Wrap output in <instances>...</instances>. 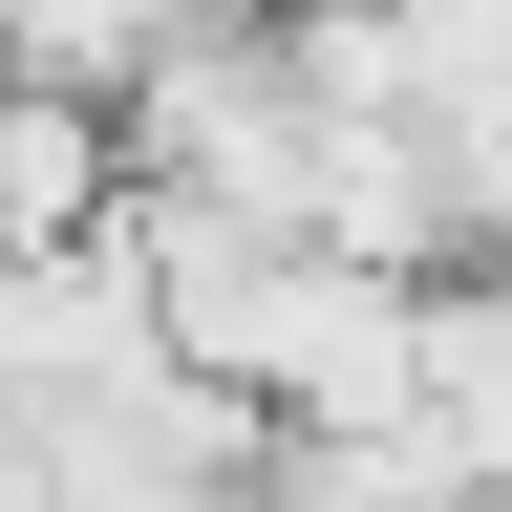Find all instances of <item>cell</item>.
Returning <instances> with one entry per match:
<instances>
[{"label":"cell","instance_id":"cell-4","mask_svg":"<svg viewBox=\"0 0 512 512\" xmlns=\"http://www.w3.org/2000/svg\"><path fill=\"white\" fill-rule=\"evenodd\" d=\"M128 235V107L64 86V64H0V256Z\"/></svg>","mask_w":512,"mask_h":512},{"label":"cell","instance_id":"cell-3","mask_svg":"<svg viewBox=\"0 0 512 512\" xmlns=\"http://www.w3.org/2000/svg\"><path fill=\"white\" fill-rule=\"evenodd\" d=\"M128 384H171V320H150V256H128V235H64V256H0V448H64V427H107Z\"/></svg>","mask_w":512,"mask_h":512},{"label":"cell","instance_id":"cell-2","mask_svg":"<svg viewBox=\"0 0 512 512\" xmlns=\"http://www.w3.org/2000/svg\"><path fill=\"white\" fill-rule=\"evenodd\" d=\"M235 406H278V427H427V278L299 235L256 342H235Z\"/></svg>","mask_w":512,"mask_h":512},{"label":"cell","instance_id":"cell-1","mask_svg":"<svg viewBox=\"0 0 512 512\" xmlns=\"http://www.w3.org/2000/svg\"><path fill=\"white\" fill-rule=\"evenodd\" d=\"M128 192H214V214H299V43H278V0H171L150 64H128Z\"/></svg>","mask_w":512,"mask_h":512},{"label":"cell","instance_id":"cell-5","mask_svg":"<svg viewBox=\"0 0 512 512\" xmlns=\"http://www.w3.org/2000/svg\"><path fill=\"white\" fill-rule=\"evenodd\" d=\"M0 64H22V43H0Z\"/></svg>","mask_w":512,"mask_h":512}]
</instances>
